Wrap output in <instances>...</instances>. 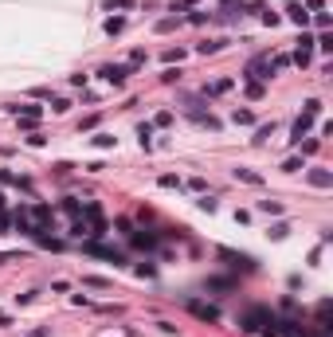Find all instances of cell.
I'll return each instance as SVG.
<instances>
[{
    "label": "cell",
    "instance_id": "6da1fadb",
    "mask_svg": "<svg viewBox=\"0 0 333 337\" xmlns=\"http://www.w3.org/2000/svg\"><path fill=\"white\" fill-rule=\"evenodd\" d=\"M243 329H259L263 337H278V318H274L271 310H263V306H255L247 318H243Z\"/></svg>",
    "mask_w": 333,
    "mask_h": 337
},
{
    "label": "cell",
    "instance_id": "7a4b0ae2",
    "mask_svg": "<svg viewBox=\"0 0 333 337\" xmlns=\"http://www.w3.org/2000/svg\"><path fill=\"white\" fill-rule=\"evenodd\" d=\"M130 74H134V67H130V63H102V67H98V79H106L110 87H121Z\"/></svg>",
    "mask_w": 333,
    "mask_h": 337
},
{
    "label": "cell",
    "instance_id": "3957f363",
    "mask_svg": "<svg viewBox=\"0 0 333 337\" xmlns=\"http://www.w3.org/2000/svg\"><path fill=\"white\" fill-rule=\"evenodd\" d=\"M243 79H251V83H271L274 79V63L271 59H251L247 71H243Z\"/></svg>",
    "mask_w": 333,
    "mask_h": 337
},
{
    "label": "cell",
    "instance_id": "277c9868",
    "mask_svg": "<svg viewBox=\"0 0 333 337\" xmlns=\"http://www.w3.org/2000/svg\"><path fill=\"white\" fill-rule=\"evenodd\" d=\"M184 306L192 310L200 322H220V310H216L212 302H196V298H184Z\"/></svg>",
    "mask_w": 333,
    "mask_h": 337
},
{
    "label": "cell",
    "instance_id": "5b68a950",
    "mask_svg": "<svg viewBox=\"0 0 333 337\" xmlns=\"http://www.w3.org/2000/svg\"><path fill=\"white\" fill-rule=\"evenodd\" d=\"M310 59H314V35H302V40H298V51H294V59H290V63L310 67Z\"/></svg>",
    "mask_w": 333,
    "mask_h": 337
},
{
    "label": "cell",
    "instance_id": "8992f818",
    "mask_svg": "<svg viewBox=\"0 0 333 337\" xmlns=\"http://www.w3.org/2000/svg\"><path fill=\"white\" fill-rule=\"evenodd\" d=\"M220 259H227V267H243V271H255V259H251V255H235V251L220 247Z\"/></svg>",
    "mask_w": 333,
    "mask_h": 337
},
{
    "label": "cell",
    "instance_id": "52a82bcc",
    "mask_svg": "<svg viewBox=\"0 0 333 337\" xmlns=\"http://www.w3.org/2000/svg\"><path fill=\"white\" fill-rule=\"evenodd\" d=\"M310 184H314V189H333V173L329 169H310Z\"/></svg>",
    "mask_w": 333,
    "mask_h": 337
},
{
    "label": "cell",
    "instance_id": "ba28073f",
    "mask_svg": "<svg viewBox=\"0 0 333 337\" xmlns=\"http://www.w3.org/2000/svg\"><path fill=\"white\" fill-rule=\"evenodd\" d=\"M310 122H314V118H310V114H302V118H298V122H294V130H290V141H294V145H298V141H302L306 133H310Z\"/></svg>",
    "mask_w": 333,
    "mask_h": 337
},
{
    "label": "cell",
    "instance_id": "9c48e42d",
    "mask_svg": "<svg viewBox=\"0 0 333 337\" xmlns=\"http://www.w3.org/2000/svg\"><path fill=\"white\" fill-rule=\"evenodd\" d=\"M286 20H290V24H298V28H306V24H310V16L302 12V4H290V8H286Z\"/></svg>",
    "mask_w": 333,
    "mask_h": 337
},
{
    "label": "cell",
    "instance_id": "30bf717a",
    "mask_svg": "<svg viewBox=\"0 0 333 337\" xmlns=\"http://www.w3.org/2000/svg\"><path fill=\"white\" fill-rule=\"evenodd\" d=\"M137 141H141V149L153 145V122H141V126H137Z\"/></svg>",
    "mask_w": 333,
    "mask_h": 337
},
{
    "label": "cell",
    "instance_id": "8fae6325",
    "mask_svg": "<svg viewBox=\"0 0 333 337\" xmlns=\"http://www.w3.org/2000/svg\"><path fill=\"white\" fill-rule=\"evenodd\" d=\"M87 251H91V255H102V259H114V263H126V259H121L118 251H110V247H98V243H87Z\"/></svg>",
    "mask_w": 333,
    "mask_h": 337
},
{
    "label": "cell",
    "instance_id": "7c38bea8",
    "mask_svg": "<svg viewBox=\"0 0 333 337\" xmlns=\"http://www.w3.org/2000/svg\"><path fill=\"white\" fill-rule=\"evenodd\" d=\"M243 90H247V98H263V94H267V87H263V83H251V79H243Z\"/></svg>",
    "mask_w": 333,
    "mask_h": 337
},
{
    "label": "cell",
    "instance_id": "4fadbf2b",
    "mask_svg": "<svg viewBox=\"0 0 333 337\" xmlns=\"http://www.w3.org/2000/svg\"><path fill=\"white\" fill-rule=\"evenodd\" d=\"M235 180H243V184H263V176L255 169H235Z\"/></svg>",
    "mask_w": 333,
    "mask_h": 337
},
{
    "label": "cell",
    "instance_id": "5bb4252c",
    "mask_svg": "<svg viewBox=\"0 0 333 337\" xmlns=\"http://www.w3.org/2000/svg\"><path fill=\"white\" fill-rule=\"evenodd\" d=\"M224 47H227V40H208V44H200L196 51L200 55H216V51H224Z\"/></svg>",
    "mask_w": 333,
    "mask_h": 337
},
{
    "label": "cell",
    "instance_id": "9a60e30c",
    "mask_svg": "<svg viewBox=\"0 0 333 337\" xmlns=\"http://www.w3.org/2000/svg\"><path fill=\"white\" fill-rule=\"evenodd\" d=\"M231 122H235V126H255V110H235Z\"/></svg>",
    "mask_w": 333,
    "mask_h": 337
},
{
    "label": "cell",
    "instance_id": "2e32d148",
    "mask_svg": "<svg viewBox=\"0 0 333 337\" xmlns=\"http://www.w3.org/2000/svg\"><path fill=\"white\" fill-rule=\"evenodd\" d=\"M130 235H134V243H137V247H149V251L157 247V239H153L149 232H130Z\"/></svg>",
    "mask_w": 333,
    "mask_h": 337
},
{
    "label": "cell",
    "instance_id": "e0dca14e",
    "mask_svg": "<svg viewBox=\"0 0 333 337\" xmlns=\"http://www.w3.org/2000/svg\"><path fill=\"white\" fill-rule=\"evenodd\" d=\"M259 212H267V216H282V204H278V200H259Z\"/></svg>",
    "mask_w": 333,
    "mask_h": 337
},
{
    "label": "cell",
    "instance_id": "ac0fdd59",
    "mask_svg": "<svg viewBox=\"0 0 333 337\" xmlns=\"http://www.w3.org/2000/svg\"><path fill=\"white\" fill-rule=\"evenodd\" d=\"M102 28H106V35H118V31L126 28V20H121V16H110V20L102 24Z\"/></svg>",
    "mask_w": 333,
    "mask_h": 337
},
{
    "label": "cell",
    "instance_id": "d6986e66",
    "mask_svg": "<svg viewBox=\"0 0 333 337\" xmlns=\"http://www.w3.org/2000/svg\"><path fill=\"white\" fill-rule=\"evenodd\" d=\"M267 235H271V239H286V235H290V223H286V220H282V223H274Z\"/></svg>",
    "mask_w": 333,
    "mask_h": 337
},
{
    "label": "cell",
    "instance_id": "ffe728a7",
    "mask_svg": "<svg viewBox=\"0 0 333 337\" xmlns=\"http://www.w3.org/2000/svg\"><path fill=\"white\" fill-rule=\"evenodd\" d=\"M87 286H94V290H110V279H98V275H87Z\"/></svg>",
    "mask_w": 333,
    "mask_h": 337
},
{
    "label": "cell",
    "instance_id": "44dd1931",
    "mask_svg": "<svg viewBox=\"0 0 333 337\" xmlns=\"http://www.w3.org/2000/svg\"><path fill=\"white\" fill-rule=\"evenodd\" d=\"M181 24V16H165V20H157V31H173Z\"/></svg>",
    "mask_w": 333,
    "mask_h": 337
},
{
    "label": "cell",
    "instance_id": "7402d4cb",
    "mask_svg": "<svg viewBox=\"0 0 333 337\" xmlns=\"http://www.w3.org/2000/svg\"><path fill=\"white\" fill-rule=\"evenodd\" d=\"M94 145L98 149H114V141H118V137H110V133H98V137H91Z\"/></svg>",
    "mask_w": 333,
    "mask_h": 337
},
{
    "label": "cell",
    "instance_id": "603a6c76",
    "mask_svg": "<svg viewBox=\"0 0 333 337\" xmlns=\"http://www.w3.org/2000/svg\"><path fill=\"white\" fill-rule=\"evenodd\" d=\"M298 169H306L302 157H286V161H282V173H298Z\"/></svg>",
    "mask_w": 333,
    "mask_h": 337
},
{
    "label": "cell",
    "instance_id": "cb8c5ba5",
    "mask_svg": "<svg viewBox=\"0 0 333 337\" xmlns=\"http://www.w3.org/2000/svg\"><path fill=\"white\" fill-rule=\"evenodd\" d=\"M161 189H181V176L165 173V176H161Z\"/></svg>",
    "mask_w": 333,
    "mask_h": 337
},
{
    "label": "cell",
    "instance_id": "d4e9b609",
    "mask_svg": "<svg viewBox=\"0 0 333 337\" xmlns=\"http://www.w3.org/2000/svg\"><path fill=\"white\" fill-rule=\"evenodd\" d=\"M318 149H321V137H310V141H306V145H302V153H306V157H310V153H318Z\"/></svg>",
    "mask_w": 333,
    "mask_h": 337
},
{
    "label": "cell",
    "instance_id": "484cf974",
    "mask_svg": "<svg viewBox=\"0 0 333 337\" xmlns=\"http://www.w3.org/2000/svg\"><path fill=\"white\" fill-rule=\"evenodd\" d=\"M196 208H200V212H216V200H212V196H200Z\"/></svg>",
    "mask_w": 333,
    "mask_h": 337
},
{
    "label": "cell",
    "instance_id": "4316f807",
    "mask_svg": "<svg viewBox=\"0 0 333 337\" xmlns=\"http://www.w3.org/2000/svg\"><path fill=\"white\" fill-rule=\"evenodd\" d=\"M302 114H310V118H318V114H321V102H318V98H310V102H306V110H302Z\"/></svg>",
    "mask_w": 333,
    "mask_h": 337
},
{
    "label": "cell",
    "instance_id": "83f0119b",
    "mask_svg": "<svg viewBox=\"0 0 333 337\" xmlns=\"http://www.w3.org/2000/svg\"><path fill=\"white\" fill-rule=\"evenodd\" d=\"M271 133H274V122H271V126H259V130H255V141H267Z\"/></svg>",
    "mask_w": 333,
    "mask_h": 337
},
{
    "label": "cell",
    "instance_id": "f1b7e54d",
    "mask_svg": "<svg viewBox=\"0 0 333 337\" xmlns=\"http://www.w3.org/2000/svg\"><path fill=\"white\" fill-rule=\"evenodd\" d=\"M177 79H181V71H177V67H165V74H161V83H177Z\"/></svg>",
    "mask_w": 333,
    "mask_h": 337
},
{
    "label": "cell",
    "instance_id": "f546056e",
    "mask_svg": "<svg viewBox=\"0 0 333 337\" xmlns=\"http://www.w3.org/2000/svg\"><path fill=\"white\" fill-rule=\"evenodd\" d=\"M63 208H67L71 216H82V204H78V200H63Z\"/></svg>",
    "mask_w": 333,
    "mask_h": 337
},
{
    "label": "cell",
    "instance_id": "4dcf8cb0",
    "mask_svg": "<svg viewBox=\"0 0 333 337\" xmlns=\"http://www.w3.org/2000/svg\"><path fill=\"white\" fill-rule=\"evenodd\" d=\"M314 44H318L321 51H325V55H329V51H333V35H321V40H314Z\"/></svg>",
    "mask_w": 333,
    "mask_h": 337
},
{
    "label": "cell",
    "instance_id": "1f68e13d",
    "mask_svg": "<svg viewBox=\"0 0 333 337\" xmlns=\"http://www.w3.org/2000/svg\"><path fill=\"white\" fill-rule=\"evenodd\" d=\"M169 122H173V114H169V110H161V114L153 118V126H169Z\"/></svg>",
    "mask_w": 333,
    "mask_h": 337
},
{
    "label": "cell",
    "instance_id": "d6a6232c",
    "mask_svg": "<svg viewBox=\"0 0 333 337\" xmlns=\"http://www.w3.org/2000/svg\"><path fill=\"white\" fill-rule=\"evenodd\" d=\"M51 110H55V114H63V110H71V102H67V98H55V102H51Z\"/></svg>",
    "mask_w": 333,
    "mask_h": 337
},
{
    "label": "cell",
    "instance_id": "836d02e7",
    "mask_svg": "<svg viewBox=\"0 0 333 337\" xmlns=\"http://www.w3.org/2000/svg\"><path fill=\"white\" fill-rule=\"evenodd\" d=\"M306 8H314V12H321V8H325V0H306Z\"/></svg>",
    "mask_w": 333,
    "mask_h": 337
},
{
    "label": "cell",
    "instance_id": "e575fe53",
    "mask_svg": "<svg viewBox=\"0 0 333 337\" xmlns=\"http://www.w3.org/2000/svg\"><path fill=\"white\" fill-rule=\"evenodd\" d=\"M134 0H110V8H130Z\"/></svg>",
    "mask_w": 333,
    "mask_h": 337
},
{
    "label": "cell",
    "instance_id": "d590c367",
    "mask_svg": "<svg viewBox=\"0 0 333 337\" xmlns=\"http://www.w3.org/2000/svg\"><path fill=\"white\" fill-rule=\"evenodd\" d=\"M28 337H47V329H31V333Z\"/></svg>",
    "mask_w": 333,
    "mask_h": 337
},
{
    "label": "cell",
    "instance_id": "8d00e7d4",
    "mask_svg": "<svg viewBox=\"0 0 333 337\" xmlns=\"http://www.w3.org/2000/svg\"><path fill=\"white\" fill-rule=\"evenodd\" d=\"M0 325H8V314H0Z\"/></svg>",
    "mask_w": 333,
    "mask_h": 337
},
{
    "label": "cell",
    "instance_id": "74e56055",
    "mask_svg": "<svg viewBox=\"0 0 333 337\" xmlns=\"http://www.w3.org/2000/svg\"><path fill=\"white\" fill-rule=\"evenodd\" d=\"M181 4H184V8H188V4H196V0H181Z\"/></svg>",
    "mask_w": 333,
    "mask_h": 337
},
{
    "label": "cell",
    "instance_id": "f35d334b",
    "mask_svg": "<svg viewBox=\"0 0 333 337\" xmlns=\"http://www.w3.org/2000/svg\"><path fill=\"white\" fill-rule=\"evenodd\" d=\"M0 208H4V196H0Z\"/></svg>",
    "mask_w": 333,
    "mask_h": 337
}]
</instances>
